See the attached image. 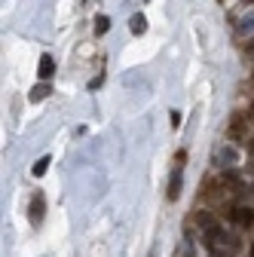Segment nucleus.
<instances>
[{"label": "nucleus", "instance_id": "obj_8", "mask_svg": "<svg viewBox=\"0 0 254 257\" xmlns=\"http://www.w3.org/2000/svg\"><path fill=\"white\" fill-rule=\"evenodd\" d=\"M107 31H110V19L98 16V19H95V34H107Z\"/></svg>", "mask_w": 254, "mask_h": 257}, {"label": "nucleus", "instance_id": "obj_3", "mask_svg": "<svg viewBox=\"0 0 254 257\" xmlns=\"http://www.w3.org/2000/svg\"><path fill=\"white\" fill-rule=\"evenodd\" d=\"M233 220H236V227H251L254 223V211L251 208H233Z\"/></svg>", "mask_w": 254, "mask_h": 257}, {"label": "nucleus", "instance_id": "obj_1", "mask_svg": "<svg viewBox=\"0 0 254 257\" xmlns=\"http://www.w3.org/2000/svg\"><path fill=\"white\" fill-rule=\"evenodd\" d=\"M43 211H46V199H43V193H34V196H31V208H28L31 223H40V220H43Z\"/></svg>", "mask_w": 254, "mask_h": 257}, {"label": "nucleus", "instance_id": "obj_6", "mask_svg": "<svg viewBox=\"0 0 254 257\" xmlns=\"http://www.w3.org/2000/svg\"><path fill=\"white\" fill-rule=\"evenodd\" d=\"M147 31V19L138 13V16H132V34H144Z\"/></svg>", "mask_w": 254, "mask_h": 257}, {"label": "nucleus", "instance_id": "obj_11", "mask_svg": "<svg viewBox=\"0 0 254 257\" xmlns=\"http://www.w3.org/2000/svg\"><path fill=\"white\" fill-rule=\"evenodd\" d=\"M181 125V113L178 110H172V128H178Z\"/></svg>", "mask_w": 254, "mask_h": 257}, {"label": "nucleus", "instance_id": "obj_4", "mask_svg": "<svg viewBox=\"0 0 254 257\" xmlns=\"http://www.w3.org/2000/svg\"><path fill=\"white\" fill-rule=\"evenodd\" d=\"M178 196H181V169H175L172 172V181H169V199L175 202Z\"/></svg>", "mask_w": 254, "mask_h": 257}, {"label": "nucleus", "instance_id": "obj_2", "mask_svg": "<svg viewBox=\"0 0 254 257\" xmlns=\"http://www.w3.org/2000/svg\"><path fill=\"white\" fill-rule=\"evenodd\" d=\"M245 122H248V119H245L242 113H236V116H233V122H230V132H227V135H230L233 141L245 138Z\"/></svg>", "mask_w": 254, "mask_h": 257}, {"label": "nucleus", "instance_id": "obj_7", "mask_svg": "<svg viewBox=\"0 0 254 257\" xmlns=\"http://www.w3.org/2000/svg\"><path fill=\"white\" fill-rule=\"evenodd\" d=\"M49 92H52V89H49L46 83H43V86H34V89H31V101H43Z\"/></svg>", "mask_w": 254, "mask_h": 257}, {"label": "nucleus", "instance_id": "obj_9", "mask_svg": "<svg viewBox=\"0 0 254 257\" xmlns=\"http://www.w3.org/2000/svg\"><path fill=\"white\" fill-rule=\"evenodd\" d=\"M46 169H49V156H40L37 163H34V175H37V178H43V175H46Z\"/></svg>", "mask_w": 254, "mask_h": 257}, {"label": "nucleus", "instance_id": "obj_12", "mask_svg": "<svg viewBox=\"0 0 254 257\" xmlns=\"http://www.w3.org/2000/svg\"><path fill=\"white\" fill-rule=\"evenodd\" d=\"M251 257H254V242H251Z\"/></svg>", "mask_w": 254, "mask_h": 257}, {"label": "nucleus", "instance_id": "obj_5", "mask_svg": "<svg viewBox=\"0 0 254 257\" xmlns=\"http://www.w3.org/2000/svg\"><path fill=\"white\" fill-rule=\"evenodd\" d=\"M37 74H40L43 80H49V77L55 74V61H52V55H43V58H40V71H37Z\"/></svg>", "mask_w": 254, "mask_h": 257}, {"label": "nucleus", "instance_id": "obj_10", "mask_svg": "<svg viewBox=\"0 0 254 257\" xmlns=\"http://www.w3.org/2000/svg\"><path fill=\"white\" fill-rule=\"evenodd\" d=\"M101 83H104V74H98V77H95V80H92V83H89V89H98V86H101Z\"/></svg>", "mask_w": 254, "mask_h": 257}]
</instances>
